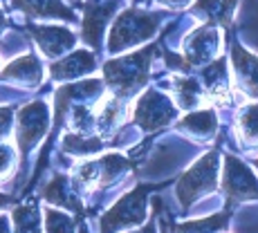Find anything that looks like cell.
I'll return each instance as SVG.
<instances>
[{"label": "cell", "mask_w": 258, "mask_h": 233, "mask_svg": "<svg viewBox=\"0 0 258 233\" xmlns=\"http://www.w3.org/2000/svg\"><path fill=\"white\" fill-rule=\"evenodd\" d=\"M157 52L155 45L142 49V52L128 54L117 61H108L103 65V76H106L108 86L115 90L117 97H126L146 83L148 70H151V58Z\"/></svg>", "instance_id": "1"}, {"label": "cell", "mask_w": 258, "mask_h": 233, "mask_svg": "<svg viewBox=\"0 0 258 233\" xmlns=\"http://www.w3.org/2000/svg\"><path fill=\"white\" fill-rule=\"evenodd\" d=\"M218 180H220V157H218L216 150H209L193 164L177 182L175 195L180 200L182 209H188L202 195L216 191Z\"/></svg>", "instance_id": "2"}, {"label": "cell", "mask_w": 258, "mask_h": 233, "mask_svg": "<svg viewBox=\"0 0 258 233\" xmlns=\"http://www.w3.org/2000/svg\"><path fill=\"white\" fill-rule=\"evenodd\" d=\"M157 23H160V18L153 16V14L126 9V12L117 18L115 27H112L108 49L117 54V52H123V49H131L144 41H148L151 36H155Z\"/></svg>", "instance_id": "3"}, {"label": "cell", "mask_w": 258, "mask_h": 233, "mask_svg": "<svg viewBox=\"0 0 258 233\" xmlns=\"http://www.w3.org/2000/svg\"><path fill=\"white\" fill-rule=\"evenodd\" d=\"M151 186H137L121 197L110 211L99 220V233H117L123 229L140 226L146 220V195Z\"/></svg>", "instance_id": "4"}, {"label": "cell", "mask_w": 258, "mask_h": 233, "mask_svg": "<svg viewBox=\"0 0 258 233\" xmlns=\"http://www.w3.org/2000/svg\"><path fill=\"white\" fill-rule=\"evenodd\" d=\"M131 166L133 162L128 157L119 155V152H108V155L99 157V160H90L83 166H79L77 173H74V186L77 188L106 186L110 182L119 180Z\"/></svg>", "instance_id": "5"}, {"label": "cell", "mask_w": 258, "mask_h": 233, "mask_svg": "<svg viewBox=\"0 0 258 233\" xmlns=\"http://www.w3.org/2000/svg\"><path fill=\"white\" fill-rule=\"evenodd\" d=\"M222 188L227 193L225 204L236 206L240 202L258 200V177L249 171L245 162L234 155H225V171H222Z\"/></svg>", "instance_id": "6"}, {"label": "cell", "mask_w": 258, "mask_h": 233, "mask_svg": "<svg viewBox=\"0 0 258 233\" xmlns=\"http://www.w3.org/2000/svg\"><path fill=\"white\" fill-rule=\"evenodd\" d=\"M175 119V106L168 97H164L157 90H148L140 101L135 103V112H133V121L142 128V130H157V128L166 126Z\"/></svg>", "instance_id": "7"}, {"label": "cell", "mask_w": 258, "mask_h": 233, "mask_svg": "<svg viewBox=\"0 0 258 233\" xmlns=\"http://www.w3.org/2000/svg\"><path fill=\"white\" fill-rule=\"evenodd\" d=\"M47 123H49V115H47V106L41 101L36 103H29L21 110L18 115V148L21 152H29L38 141L41 137L45 135L47 130Z\"/></svg>", "instance_id": "8"}, {"label": "cell", "mask_w": 258, "mask_h": 233, "mask_svg": "<svg viewBox=\"0 0 258 233\" xmlns=\"http://www.w3.org/2000/svg\"><path fill=\"white\" fill-rule=\"evenodd\" d=\"M218 43H220V36H218V29L213 25H207V27L193 32L184 45V65H202V63L209 65L211 56L218 49Z\"/></svg>", "instance_id": "9"}, {"label": "cell", "mask_w": 258, "mask_h": 233, "mask_svg": "<svg viewBox=\"0 0 258 233\" xmlns=\"http://www.w3.org/2000/svg\"><path fill=\"white\" fill-rule=\"evenodd\" d=\"M112 9H117V0H92L86 5L83 14V41L92 47L101 45V34L108 18L112 16Z\"/></svg>", "instance_id": "10"}, {"label": "cell", "mask_w": 258, "mask_h": 233, "mask_svg": "<svg viewBox=\"0 0 258 233\" xmlns=\"http://www.w3.org/2000/svg\"><path fill=\"white\" fill-rule=\"evenodd\" d=\"M29 32H32V36L36 38V43L41 45L43 54L49 58L68 52V49L74 45V34L68 32V29H61V27H36V25H32Z\"/></svg>", "instance_id": "11"}, {"label": "cell", "mask_w": 258, "mask_h": 233, "mask_svg": "<svg viewBox=\"0 0 258 233\" xmlns=\"http://www.w3.org/2000/svg\"><path fill=\"white\" fill-rule=\"evenodd\" d=\"M234 70L242 90L258 99V58L245 52L240 45H234Z\"/></svg>", "instance_id": "12"}, {"label": "cell", "mask_w": 258, "mask_h": 233, "mask_svg": "<svg viewBox=\"0 0 258 233\" xmlns=\"http://www.w3.org/2000/svg\"><path fill=\"white\" fill-rule=\"evenodd\" d=\"M94 70V56L90 52H74L70 54L68 58H63V61L54 63L52 67H49V72H52L54 79H58V81H66V79H77V76H83V74L92 72Z\"/></svg>", "instance_id": "13"}, {"label": "cell", "mask_w": 258, "mask_h": 233, "mask_svg": "<svg viewBox=\"0 0 258 233\" xmlns=\"http://www.w3.org/2000/svg\"><path fill=\"white\" fill-rule=\"evenodd\" d=\"M43 197H45L49 204L58 206V209H70L74 213H83V204L79 202L77 191H70L66 175H56V177H54V180L47 184Z\"/></svg>", "instance_id": "14"}, {"label": "cell", "mask_w": 258, "mask_h": 233, "mask_svg": "<svg viewBox=\"0 0 258 233\" xmlns=\"http://www.w3.org/2000/svg\"><path fill=\"white\" fill-rule=\"evenodd\" d=\"M14 7L29 16L38 18H63V21H74V14L61 0H14Z\"/></svg>", "instance_id": "15"}, {"label": "cell", "mask_w": 258, "mask_h": 233, "mask_svg": "<svg viewBox=\"0 0 258 233\" xmlns=\"http://www.w3.org/2000/svg\"><path fill=\"white\" fill-rule=\"evenodd\" d=\"M234 206L225 204V209L211 217H202V220H191V222H182V224H173L168 226L171 233H220L229 222Z\"/></svg>", "instance_id": "16"}, {"label": "cell", "mask_w": 258, "mask_h": 233, "mask_svg": "<svg viewBox=\"0 0 258 233\" xmlns=\"http://www.w3.org/2000/svg\"><path fill=\"white\" fill-rule=\"evenodd\" d=\"M180 130H186L191 137L196 139H213L218 130V119H216V112L213 110H198V112H191L177 123Z\"/></svg>", "instance_id": "17"}, {"label": "cell", "mask_w": 258, "mask_h": 233, "mask_svg": "<svg viewBox=\"0 0 258 233\" xmlns=\"http://www.w3.org/2000/svg\"><path fill=\"white\" fill-rule=\"evenodd\" d=\"M5 79H14V81H21L25 86H36L43 79V67L36 61L34 54H25V56L16 58L14 63H9V67L3 72Z\"/></svg>", "instance_id": "18"}, {"label": "cell", "mask_w": 258, "mask_h": 233, "mask_svg": "<svg viewBox=\"0 0 258 233\" xmlns=\"http://www.w3.org/2000/svg\"><path fill=\"white\" fill-rule=\"evenodd\" d=\"M234 5H236V0H198V3L193 5V12L196 14L207 12V18H209L211 23L229 25Z\"/></svg>", "instance_id": "19"}, {"label": "cell", "mask_w": 258, "mask_h": 233, "mask_svg": "<svg viewBox=\"0 0 258 233\" xmlns=\"http://www.w3.org/2000/svg\"><path fill=\"white\" fill-rule=\"evenodd\" d=\"M173 92H175V101L180 108H196L202 101V88L193 79H173Z\"/></svg>", "instance_id": "20"}, {"label": "cell", "mask_w": 258, "mask_h": 233, "mask_svg": "<svg viewBox=\"0 0 258 233\" xmlns=\"http://www.w3.org/2000/svg\"><path fill=\"white\" fill-rule=\"evenodd\" d=\"M103 148V139H94V137H83V135H66L63 137V150L77 157H88L94 155Z\"/></svg>", "instance_id": "21"}, {"label": "cell", "mask_w": 258, "mask_h": 233, "mask_svg": "<svg viewBox=\"0 0 258 233\" xmlns=\"http://www.w3.org/2000/svg\"><path fill=\"white\" fill-rule=\"evenodd\" d=\"M14 233H43L41 213L36 206H18L14 211Z\"/></svg>", "instance_id": "22"}, {"label": "cell", "mask_w": 258, "mask_h": 233, "mask_svg": "<svg viewBox=\"0 0 258 233\" xmlns=\"http://www.w3.org/2000/svg\"><path fill=\"white\" fill-rule=\"evenodd\" d=\"M238 130L245 143L256 146L258 143V103H251L238 117Z\"/></svg>", "instance_id": "23"}, {"label": "cell", "mask_w": 258, "mask_h": 233, "mask_svg": "<svg viewBox=\"0 0 258 233\" xmlns=\"http://www.w3.org/2000/svg\"><path fill=\"white\" fill-rule=\"evenodd\" d=\"M45 233H74V220L56 209H45Z\"/></svg>", "instance_id": "24"}, {"label": "cell", "mask_w": 258, "mask_h": 233, "mask_svg": "<svg viewBox=\"0 0 258 233\" xmlns=\"http://www.w3.org/2000/svg\"><path fill=\"white\" fill-rule=\"evenodd\" d=\"M14 164H16V155H14L12 146L7 143H0V180L12 175Z\"/></svg>", "instance_id": "25"}, {"label": "cell", "mask_w": 258, "mask_h": 233, "mask_svg": "<svg viewBox=\"0 0 258 233\" xmlns=\"http://www.w3.org/2000/svg\"><path fill=\"white\" fill-rule=\"evenodd\" d=\"M12 110L9 108H0V139H3L5 135H7L9 130H12Z\"/></svg>", "instance_id": "26"}, {"label": "cell", "mask_w": 258, "mask_h": 233, "mask_svg": "<svg viewBox=\"0 0 258 233\" xmlns=\"http://www.w3.org/2000/svg\"><path fill=\"white\" fill-rule=\"evenodd\" d=\"M131 233H157V222H155V215H153V217H151V222H146V224H144L140 231H131Z\"/></svg>", "instance_id": "27"}, {"label": "cell", "mask_w": 258, "mask_h": 233, "mask_svg": "<svg viewBox=\"0 0 258 233\" xmlns=\"http://www.w3.org/2000/svg\"><path fill=\"white\" fill-rule=\"evenodd\" d=\"M0 233H12V226H9V217L0 215Z\"/></svg>", "instance_id": "28"}, {"label": "cell", "mask_w": 258, "mask_h": 233, "mask_svg": "<svg viewBox=\"0 0 258 233\" xmlns=\"http://www.w3.org/2000/svg\"><path fill=\"white\" fill-rule=\"evenodd\" d=\"M160 3L168 5V7H182V5H188L191 0H160Z\"/></svg>", "instance_id": "29"}, {"label": "cell", "mask_w": 258, "mask_h": 233, "mask_svg": "<svg viewBox=\"0 0 258 233\" xmlns=\"http://www.w3.org/2000/svg\"><path fill=\"white\" fill-rule=\"evenodd\" d=\"M5 202H9V197L7 195H0V204H5Z\"/></svg>", "instance_id": "30"}, {"label": "cell", "mask_w": 258, "mask_h": 233, "mask_svg": "<svg viewBox=\"0 0 258 233\" xmlns=\"http://www.w3.org/2000/svg\"><path fill=\"white\" fill-rule=\"evenodd\" d=\"M3 25H5V16H3V14H0V27H3Z\"/></svg>", "instance_id": "31"}, {"label": "cell", "mask_w": 258, "mask_h": 233, "mask_svg": "<svg viewBox=\"0 0 258 233\" xmlns=\"http://www.w3.org/2000/svg\"><path fill=\"white\" fill-rule=\"evenodd\" d=\"M254 166H256V168H258V160H254Z\"/></svg>", "instance_id": "32"}]
</instances>
